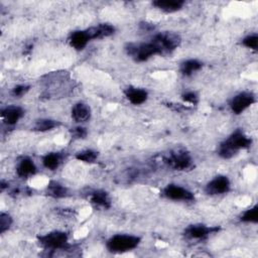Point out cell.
<instances>
[{
  "label": "cell",
  "mask_w": 258,
  "mask_h": 258,
  "mask_svg": "<svg viewBox=\"0 0 258 258\" xmlns=\"http://www.w3.org/2000/svg\"><path fill=\"white\" fill-rule=\"evenodd\" d=\"M251 144L252 139L241 129H237L220 144L218 153L222 158L230 159L238 154L240 150L250 147Z\"/></svg>",
  "instance_id": "1"
},
{
  "label": "cell",
  "mask_w": 258,
  "mask_h": 258,
  "mask_svg": "<svg viewBox=\"0 0 258 258\" xmlns=\"http://www.w3.org/2000/svg\"><path fill=\"white\" fill-rule=\"evenodd\" d=\"M140 241L141 239L134 235L116 234L107 241L106 247L112 253H125L134 250Z\"/></svg>",
  "instance_id": "2"
},
{
  "label": "cell",
  "mask_w": 258,
  "mask_h": 258,
  "mask_svg": "<svg viewBox=\"0 0 258 258\" xmlns=\"http://www.w3.org/2000/svg\"><path fill=\"white\" fill-rule=\"evenodd\" d=\"M126 51L136 61H145L153 55L160 54L159 49L152 42H142V43H129L126 45Z\"/></svg>",
  "instance_id": "3"
},
{
  "label": "cell",
  "mask_w": 258,
  "mask_h": 258,
  "mask_svg": "<svg viewBox=\"0 0 258 258\" xmlns=\"http://www.w3.org/2000/svg\"><path fill=\"white\" fill-rule=\"evenodd\" d=\"M38 243L46 250H61L69 246V236L62 231H52L39 236Z\"/></svg>",
  "instance_id": "4"
},
{
  "label": "cell",
  "mask_w": 258,
  "mask_h": 258,
  "mask_svg": "<svg viewBox=\"0 0 258 258\" xmlns=\"http://www.w3.org/2000/svg\"><path fill=\"white\" fill-rule=\"evenodd\" d=\"M151 41L156 45L159 49L160 54L162 53H170L180 43V37L176 33L173 32H159L153 36Z\"/></svg>",
  "instance_id": "5"
},
{
  "label": "cell",
  "mask_w": 258,
  "mask_h": 258,
  "mask_svg": "<svg viewBox=\"0 0 258 258\" xmlns=\"http://www.w3.org/2000/svg\"><path fill=\"white\" fill-rule=\"evenodd\" d=\"M164 162L175 170H185L191 167L192 159L188 152L181 149L171 151L165 158Z\"/></svg>",
  "instance_id": "6"
},
{
  "label": "cell",
  "mask_w": 258,
  "mask_h": 258,
  "mask_svg": "<svg viewBox=\"0 0 258 258\" xmlns=\"http://www.w3.org/2000/svg\"><path fill=\"white\" fill-rule=\"evenodd\" d=\"M256 102V97L252 92H240L235 95L229 103V107L234 114H241Z\"/></svg>",
  "instance_id": "7"
},
{
  "label": "cell",
  "mask_w": 258,
  "mask_h": 258,
  "mask_svg": "<svg viewBox=\"0 0 258 258\" xmlns=\"http://www.w3.org/2000/svg\"><path fill=\"white\" fill-rule=\"evenodd\" d=\"M162 194L166 199L172 200V201L190 202L195 199V196L190 190H188L187 188H185L179 184H174V183L167 184L163 188Z\"/></svg>",
  "instance_id": "8"
},
{
  "label": "cell",
  "mask_w": 258,
  "mask_h": 258,
  "mask_svg": "<svg viewBox=\"0 0 258 258\" xmlns=\"http://www.w3.org/2000/svg\"><path fill=\"white\" fill-rule=\"evenodd\" d=\"M230 188V179L226 175H217L206 184L205 191L210 196H219L227 194Z\"/></svg>",
  "instance_id": "9"
},
{
  "label": "cell",
  "mask_w": 258,
  "mask_h": 258,
  "mask_svg": "<svg viewBox=\"0 0 258 258\" xmlns=\"http://www.w3.org/2000/svg\"><path fill=\"white\" fill-rule=\"evenodd\" d=\"M217 230V228L208 227L203 224H195L185 228L184 236L190 240H203Z\"/></svg>",
  "instance_id": "10"
},
{
  "label": "cell",
  "mask_w": 258,
  "mask_h": 258,
  "mask_svg": "<svg viewBox=\"0 0 258 258\" xmlns=\"http://www.w3.org/2000/svg\"><path fill=\"white\" fill-rule=\"evenodd\" d=\"M24 115V110L19 106H8L1 111L3 122L9 126L15 125Z\"/></svg>",
  "instance_id": "11"
},
{
  "label": "cell",
  "mask_w": 258,
  "mask_h": 258,
  "mask_svg": "<svg viewBox=\"0 0 258 258\" xmlns=\"http://www.w3.org/2000/svg\"><path fill=\"white\" fill-rule=\"evenodd\" d=\"M90 39H101L111 36L115 32V27L109 23H100L96 26H92L86 29Z\"/></svg>",
  "instance_id": "12"
},
{
  "label": "cell",
  "mask_w": 258,
  "mask_h": 258,
  "mask_svg": "<svg viewBox=\"0 0 258 258\" xmlns=\"http://www.w3.org/2000/svg\"><path fill=\"white\" fill-rule=\"evenodd\" d=\"M37 171V167L33 160L27 156L22 157L16 166V173L21 178H26L34 175Z\"/></svg>",
  "instance_id": "13"
},
{
  "label": "cell",
  "mask_w": 258,
  "mask_h": 258,
  "mask_svg": "<svg viewBox=\"0 0 258 258\" xmlns=\"http://www.w3.org/2000/svg\"><path fill=\"white\" fill-rule=\"evenodd\" d=\"M126 99L133 105H141L148 99V93L144 89L128 87L124 91Z\"/></svg>",
  "instance_id": "14"
},
{
  "label": "cell",
  "mask_w": 258,
  "mask_h": 258,
  "mask_svg": "<svg viewBox=\"0 0 258 258\" xmlns=\"http://www.w3.org/2000/svg\"><path fill=\"white\" fill-rule=\"evenodd\" d=\"M90 36L87 32V30H76V31H73L70 36H69V43L70 45L77 49V50H82L84 49L87 44L89 43L90 41Z\"/></svg>",
  "instance_id": "15"
},
{
  "label": "cell",
  "mask_w": 258,
  "mask_h": 258,
  "mask_svg": "<svg viewBox=\"0 0 258 258\" xmlns=\"http://www.w3.org/2000/svg\"><path fill=\"white\" fill-rule=\"evenodd\" d=\"M92 111L89 105L83 102L76 103L72 108V118L78 123H84L90 120Z\"/></svg>",
  "instance_id": "16"
},
{
  "label": "cell",
  "mask_w": 258,
  "mask_h": 258,
  "mask_svg": "<svg viewBox=\"0 0 258 258\" xmlns=\"http://www.w3.org/2000/svg\"><path fill=\"white\" fill-rule=\"evenodd\" d=\"M152 5L166 13H172L180 10L183 5L184 1L182 0H156L152 2Z\"/></svg>",
  "instance_id": "17"
},
{
  "label": "cell",
  "mask_w": 258,
  "mask_h": 258,
  "mask_svg": "<svg viewBox=\"0 0 258 258\" xmlns=\"http://www.w3.org/2000/svg\"><path fill=\"white\" fill-rule=\"evenodd\" d=\"M90 201L95 207L101 209H109L111 207V200L108 192L102 189L94 190L90 196Z\"/></svg>",
  "instance_id": "18"
},
{
  "label": "cell",
  "mask_w": 258,
  "mask_h": 258,
  "mask_svg": "<svg viewBox=\"0 0 258 258\" xmlns=\"http://www.w3.org/2000/svg\"><path fill=\"white\" fill-rule=\"evenodd\" d=\"M202 67H203V62H201L200 60H198L196 58H190V59L183 60L180 63L179 71L182 76L189 77L192 74H195L196 72L200 71L202 69Z\"/></svg>",
  "instance_id": "19"
},
{
  "label": "cell",
  "mask_w": 258,
  "mask_h": 258,
  "mask_svg": "<svg viewBox=\"0 0 258 258\" xmlns=\"http://www.w3.org/2000/svg\"><path fill=\"white\" fill-rule=\"evenodd\" d=\"M62 160V155L58 152H49L42 157V164L46 169L55 170Z\"/></svg>",
  "instance_id": "20"
},
{
  "label": "cell",
  "mask_w": 258,
  "mask_h": 258,
  "mask_svg": "<svg viewBox=\"0 0 258 258\" xmlns=\"http://www.w3.org/2000/svg\"><path fill=\"white\" fill-rule=\"evenodd\" d=\"M46 192L49 197L54 199L66 198L69 195L68 188L57 181H50L46 186Z\"/></svg>",
  "instance_id": "21"
},
{
  "label": "cell",
  "mask_w": 258,
  "mask_h": 258,
  "mask_svg": "<svg viewBox=\"0 0 258 258\" xmlns=\"http://www.w3.org/2000/svg\"><path fill=\"white\" fill-rule=\"evenodd\" d=\"M57 126H58L57 121L48 119V118H44V119H39L35 122L34 130L38 131V132H46V131L54 129Z\"/></svg>",
  "instance_id": "22"
},
{
  "label": "cell",
  "mask_w": 258,
  "mask_h": 258,
  "mask_svg": "<svg viewBox=\"0 0 258 258\" xmlns=\"http://www.w3.org/2000/svg\"><path fill=\"white\" fill-rule=\"evenodd\" d=\"M240 221L243 223L257 224L258 222V206L255 205L246 211H244L240 216Z\"/></svg>",
  "instance_id": "23"
},
{
  "label": "cell",
  "mask_w": 258,
  "mask_h": 258,
  "mask_svg": "<svg viewBox=\"0 0 258 258\" xmlns=\"http://www.w3.org/2000/svg\"><path fill=\"white\" fill-rule=\"evenodd\" d=\"M98 157V152L93 150V149H86L78 152L76 154V158L80 161L87 162V163H92L95 162Z\"/></svg>",
  "instance_id": "24"
},
{
  "label": "cell",
  "mask_w": 258,
  "mask_h": 258,
  "mask_svg": "<svg viewBox=\"0 0 258 258\" xmlns=\"http://www.w3.org/2000/svg\"><path fill=\"white\" fill-rule=\"evenodd\" d=\"M242 44L247 48L257 50L258 48V35L256 33L249 34L242 39Z\"/></svg>",
  "instance_id": "25"
},
{
  "label": "cell",
  "mask_w": 258,
  "mask_h": 258,
  "mask_svg": "<svg viewBox=\"0 0 258 258\" xmlns=\"http://www.w3.org/2000/svg\"><path fill=\"white\" fill-rule=\"evenodd\" d=\"M12 224V218L6 213H1L0 215V233H4L10 228Z\"/></svg>",
  "instance_id": "26"
},
{
  "label": "cell",
  "mask_w": 258,
  "mask_h": 258,
  "mask_svg": "<svg viewBox=\"0 0 258 258\" xmlns=\"http://www.w3.org/2000/svg\"><path fill=\"white\" fill-rule=\"evenodd\" d=\"M181 99L183 102L191 104V105H196L199 102V96L197 95L196 92L192 91H186L181 95Z\"/></svg>",
  "instance_id": "27"
},
{
  "label": "cell",
  "mask_w": 258,
  "mask_h": 258,
  "mask_svg": "<svg viewBox=\"0 0 258 258\" xmlns=\"http://www.w3.org/2000/svg\"><path fill=\"white\" fill-rule=\"evenodd\" d=\"M29 86L27 85H17L12 89L11 94L16 97V98H20L22 96H24L28 91H29Z\"/></svg>",
  "instance_id": "28"
},
{
  "label": "cell",
  "mask_w": 258,
  "mask_h": 258,
  "mask_svg": "<svg viewBox=\"0 0 258 258\" xmlns=\"http://www.w3.org/2000/svg\"><path fill=\"white\" fill-rule=\"evenodd\" d=\"M87 130L86 128L82 127V126H79V127H76L72 130V135L75 137V138H78V139H81V138H85L87 136Z\"/></svg>",
  "instance_id": "29"
}]
</instances>
